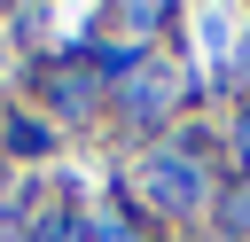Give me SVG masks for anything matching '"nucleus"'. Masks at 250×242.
<instances>
[{
    "instance_id": "1",
    "label": "nucleus",
    "mask_w": 250,
    "mask_h": 242,
    "mask_svg": "<svg viewBox=\"0 0 250 242\" xmlns=\"http://www.w3.org/2000/svg\"><path fill=\"white\" fill-rule=\"evenodd\" d=\"M234 234L250 242V195H234Z\"/></svg>"
},
{
    "instance_id": "2",
    "label": "nucleus",
    "mask_w": 250,
    "mask_h": 242,
    "mask_svg": "<svg viewBox=\"0 0 250 242\" xmlns=\"http://www.w3.org/2000/svg\"><path fill=\"white\" fill-rule=\"evenodd\" d=\"M242 164H250V117H242Z\"/></svg>"
}]
</instances>
